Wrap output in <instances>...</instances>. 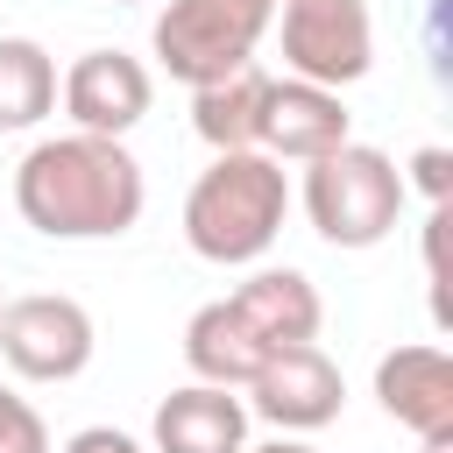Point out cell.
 Listing matches in <instances>:
<instances>
[{
    "instance_id": "9a60e30c",
    "label": "cell",
    "mask_w": 453,
    "mask_h": 453,
    "mask_svg": "<svg viewBox=\"0 0 453 453\" xmlns=\"http://www.w3.org/2000/svg\"><path fill=\"white\" fill-rule=\"evenodd\" d=\"M57 113V57L35 35H0V127L21 134Z\"/></svg>"
},
{
    "instance_id": "277c9868",
    "label": "cell",
    "mask_w": 453,
    "mask_h": 453,
    "mask_svg": "<svg viewBox=\"0 0 453 453\" xmlns=\"http://www.w3.org/2000/svg\"><path fill=\"white\" fill-rule=\"evenodd\" d=\"M283 0H163L156 28H149V50L156 64L177 78V85H212L241 64H255L269 21H276Z\"/></svg>"
},
{
    "instance_id": "603a6c76",
    "label": "cell",
    "mask_w": 453,
    "mask_h": 453,
    "mask_svg": "<svg viewBox=\"0 0 453 453\" xmlns=\"http://www.w3.org/2000/svg\"><path fill=\"white\" fill-rule=\"evenodd\" d=\"M0 304H7V297H0Z\"/></svg>"
},
{
    "instance_id": "6da1fadb",
    "label": "cell",
    "mask_w": 453,
    "mask_h": 453,
    "mask_svg": "<svg viewBox=\"0 0 453 453\" xmlns=\"http://www.w3.org/2000/svg\"><path fill=\"white\" fill-rule=\"evenodd\" d=\"M149 177L127 156V142L106 134H42L14 163V212L42 241H113L142 219Z\"/></svg>"
},
{
    "instance_id": "3957f363",
    "label": "cell",
    "mask_w": 453,
    "mask_h": 453,
    "mask_svg": "<svg viewBox=\"0 0 453 453\" xmlns=\"http://www.w3.org/2000/svg\"><path fill=\"white\" fill-rule=\"evenodd\" d=\"M304 219H311V234L326 241V248H382L389 234H396V219H403V205H411V191H403V170H396V156L389 149H375V142H340L333 156H319V163H304Z\"/></svg>"
},
{
    "instance_id": "e0dca14e",
    "label": "cell",
    "mask_w": 453,
    "mask_h": 453,
    "mask_svg": "<svg viewBox=\"0 0 453 453\" xmlns=\"http://www.w3.org/2000/svg\"><path fill=\"white\" fill-rule=\"evenodd\" d=\"M396 170H403V191H411V184L425 191V205H446V198H453V149H446V142H425V149H418L411 163H396Z\"/></svg>"
},
{
    "instance_id": "2e32d148",
    "label": "cell",
    "mask_w": 453,
    "mask_h": 453,
    "mask_svg": "<svg viewBox=\"0 0 453 453\" xmlns=\"http://www.w3.org/2000/svg\"><path fill=\"white\" fill-rule=\"evenodd\" d=\"M0 453H50V425L28 396H0Z\"/></svg>"
},
{
    "instance_id": "ffe728a7",
    "label": "cell",
    "mask_w": 453,
    "mask_h": 453,
    "mask_svg": "<svg viewBox=\"0 0 453 453\" xmlns=\"http://www.w3.org/2000/svg\"><path fill=\"white\" fill-rule=\"evenodd\" d=\"M418 453H453V432H432V439H418Z\"/></svg>"
},
{
    "instance_id": "52a82bcc",
    "label": "cell",
    "mask_w": 453,
    "mask_h": 453,
    "mask_svg": "<svg viewBox=\"0 0 453 453\" xmlns=\"http://www.w3.org/2000/svg\"><path fill=\"white\" fill-rule=\"evenodd\" d=\"M340 403H347V382H340V368H333V354H326L319 340L269 354V361L255 368V382H248V411H255L262 425H276L283 439H304V432L333 425Z\"/></svg>"
},
{
    "instance_id": "4fadbf2b",
    "label": "cell",
    "mask_w": 453,
    "mask_h": 453,
    "mask_svg": "<svg viewBox=\"0 0 453 453\" xmlns=\"http://www.w3.org/2000/svg\"><path fill=\"white\" fill-rule=\"evenodd\" d=\"M262 106H269V71L262 64H241L212 85L191 92V127L212 156H234V149H262Z\"/></svg>"
},
{
    "instance_id": "8fae6325",
    "label": "cell",
    "mask_w": 453,
    "mask_h": 453,
    "mask_svg": "<svg viewBox=\"0 0 453 453\" xmlns=\"http://www.w3.org/2000/svg\"><path fill=\"white\" fill-rule=\"evenodd\" d=\"M226 304L241 311V326H248L269 354L304 347V340H319V326H326V304H319V290H311L304 269H248V276L226 290Z\"/></svg>"
},
{
    "instance_id": "9c48e42d",
    "label": "cell",
    "mask_w": 453,
    "mask_h": 453,
    "mask_svg": "<svg viewBox=\"0 0 453 453\" xmlns=\"http://www.w3.org/2000/svg\"><path fill=\"white\" fill-rule=\"evenodd\" d=\"M340 142H354V113L340 92L304 85V78H269V106H262V156L269 163H319Z\"/></svg>"
},
{
    "instance_id": "8992f818",
    "label": "cell",
    "mask_w": 453,
    "mask_h": 453,
    "mask_svg": "<svg viewBox=\"0 0 453 453\" xmlns=\"http://www.w3.org/2000/svg\"><path fill=\"white\" fill-rule=\"evenodd\" d=\"M92 347H99V326L64 290H28V297L0 304V361L21 382H71V375H85Z\"/></svg>"
},
{
    "instance_id": "ba28073f",
    "label": "cell",
    "mask_w": 453,
    "mask_h": 453,
    "mask_svg": "<svg viewBox=\"0 0 453 453\" xmlns=\"http://www.w3.org/2000/svg\"><path fill=\"white\" fill-rule=\"evenodd\" d=\"M57 99L71 113L78 134H106V142H127V127H142L149 99H156V78L142 57L127 50H85L64 78H57Z\"/></svg>"
},
{
    "instance_id": "7402d4cb",
    "label": "cell",
    "mask_w": 453,
    "mask_h": 453,
    "mask_svg": "<svg viewBox=\"0 0 453 453\" xmlns=\"http://www.w3.org/2000/svg\"><path fill=\"white\" fill-rule=\"evenodd\" d=\"M120 7H134V0H120Z\"/></svg>"
},
{
    "instance_id": "5b68a950",
    "label": "cell",
    "mask_w": 453,
    "mask_h": 453,
    "mask_svg": "<svg viewBox=\"0 0 453 453\" xmlns=\"http://www.w3.org/2000/svg\"><path fill=\"white\" fill-rule=\"evenodd\" d=\"M276 42H283V71L326 92H347L368 78L375 64V21L368 0H283L276 7Z\"/></svg>"
},
{
    "instance_id": "5bb4252c",
    "label": "cell",
    "mask_w": 453,
    "mask_h": 453,
    "mask_svg": "<svg viewBox=\"0 0 453 453\" xmlns=\"http://www.w3.org/2000/svg\"><path fill=\"white\" fill-rule=\"evenodd\" d=\"M262 361H269V347L241 326V311H234L226 297H212V304L191 311V326H184V368H191L198 382H212V389H248Z\"/></svg>"
},
{
    "instance_id": "44dd1931",
    "label": "cell",
    "mask_w": 453,
    "mask_h": 453,
    "mask_svg": "<svg viewBox=\"0 0 453 453\" xmlns=\"http://www.w3.org/2000/svg\"><path fill=\"white\" fill-rule=\"evenodd\" d=\"M0 396H7V382H0Z\"/></svg>"
},
{
    "instance_id": "7a4b0ae2",
    "label": "cell",
    "mask_w": 453,
    "mask_h": 453,
    "mask_svg": "<svg viewBox=\"0 0 453 453\" xmlns=\"http://www.w3.org/2000/svg\"><path fill=\"white\" fill-rule=\"evenodd\" d=\"M283 219H290V177L262 149L212 156L184 191V241L198 262H219V269L262 262L276 248Z\"/></svg>"
},
{
    "instance_id": "d6986e66",
    "label": "cell",
    "mask_w": 453,
    "mask_h": 453,
    "mask_svg": "<svg viewBox=\"0 0 453 453\" xmlns=\"http://www.w3.org/2000/svg\"><path fill=\"white\" fill-rule=\"evenodd\" d=\"M248 453H319V446H304V439H269V446H248Z\"/></svg>"
},
{
    "instance_id": "30bf717a",
    "label": "cell",
    "mask_w": 453,
    "mask_h": 453,
    "mask_svg": "<svg viewBox=\"0 0 453 453\" xmlns=\"http://www.w3.org/2000/svg\"><path fill=\"white\" fill-rule=\"evenodd\" d=\"M375 403H382L403 432H418V439L453 432V361H446V347H439V340H403V347H389V354L375 361Z\"/></svg>"
},
{
    "instance_id": "ac0fdd59",
    "label": "cell",
    "mask_w": 453,
    "mask_h": 453,
    "mask_svg": "<svg viewBox=\"0 0 453 453\" xmlns=\"http://www.w3.org/2000/svg\"><path fill=\"white\" fill-rule=\"evenodd\" d=\"M64 453H142V439H127V432H113V425H85V432L64 439Z\"/></svg>"
},
{
    "instance_id": "7c38bea8",
    "label": "cell",
    "mask_w": 453,
    "mask_h": 453,
    "mask_svg": "<svg viewBox=\"0 0 453 453\" xmlns=\"http://www.w3.org/2000/svg\"><path fill=\"white\" fill-rule=\"evenodd\" d=\"M156 453H248V403L212 382H184L156 403Z\"/></svg>"
}]
</instances>
